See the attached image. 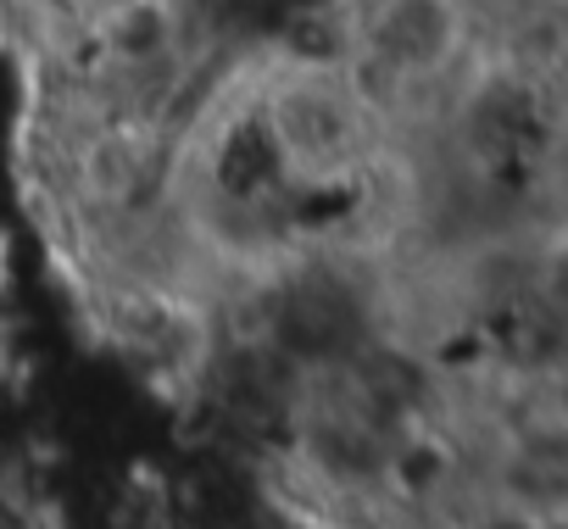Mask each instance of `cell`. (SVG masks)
<instances>
[]
</instances>
